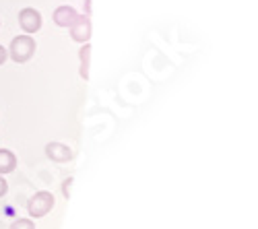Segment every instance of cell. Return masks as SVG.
Instances as JSON below:
<instances>
[{
  "label": "cell",
  "mask_w": 258,
  "mask_h": 229,
  "mask_svg": "<svg viewBox=\"0 0 258 229\" xmlns=\"http://www.w3.org/2000/svg\"><path fill=\"white\" fill-rule=\"evenodd\" d=\"M37 46H35V39L27 33L23 35H17L13 41H11V48L7 50L9 56L13 58V62H17V64H25V62H29L35 54Z\"/></svg>",
  "instance_id": "6da1fadb"
},
{
  "label": "cell",
  "mask_w": 258,
  "mask_h": 229,
  "mask_svg": "<svg viewBox=\"0 0 258 229\" xmlns=\"http://www.w3.org/2000/svg\"><path fill=\"white\" fill-rule=\"evenodd\" d=\"M71 186H73V178L64 180V184H62V194H64V198H71Z\"/></svg>",
  "instance_id": "30bf717a"
},
{
  "label": "cell",
  "mask_w": 258,
  "mask_h": 229,
  "mask_svg": "<svg viewBox=\"0 0 258 229\" xmlns=\"http://www.w3.org/2000/svg\"><path fill=\"white\" fill-rule=\"evenodd\" d=\"M52 19H54V23H56L58 27L71 29V27L75 25V21L79 19V13H77L73 7H58V9L54 11Z\"/></svg>",
  "instance_id": "8992f818"
},
{
  "label": "cell",
  "mask_w": 258,
  "mask_h": 229,
  "mask_svg": "<svg viewBox=\"0 0 258 229\" xmlns=\"http://www.w3.org/2000/svg\"><path fill=\"white\" fill-rule=\"evenodd\" d=\"M7 56H9L7 48H3V46H0V64H5V60H7Z\"/></svg>",
  "instance_id": "7c38bea8"
},
{
  "label": "cell",
  "mask_w": 258,
  "mask_h": 229,
  "mask_svg": "<svg viewBox=\"0 0 258 229\" xmlns=\"http://www.w3.org/2000/svg\"><path fill=\"white\" fill-rule=\"evenodd\" d=\"M17 168V157L11 149H0V176L13 174Z\"/></svg>",
  "instance_id": "52a82bcc"
},
{
  "label": "cell",
  "mask_w": 258,
  "mask_h": 229,
  "mask_svg": "<svg viewBox=\"0 0 258 229\" xmlns=\"http://www.w3.org/2000/svg\"><path fill=\"white\" fill-rule=\"evenodd\" d=\"M9 192V182L5 180V176H0V198Z\"/></svg>",
  "instance_id": "8fae6325"
},
{
  "label": "cell",
  "mask_w": 258,
  "mask_h": 229,
  "mask_svg": "<svg viewBox=\"0 0 258 229\" xmlns=\"http://www.w3.org/2000/svg\"><path fill=\"white\" fill-rule=\"evenodd\" d=\"M71 37L75 41H79V44H89V39H91V19H89V15L79 17L75 21V25L71 27Z\"/></svg>",
  "instance_id": "277c9868"
},
{
  "label": "cell",
  "mask_w": 258,
  "mask_h": 229,
  "mask_svg": "<svg viewBox=\"0 0 258 229\" xmlns=\"http://www.w3.org/2000/svg\"><path fill=\"white\" fill-rule=\"evenodd\" d=\"M52 209H54V194L48 192V190L35 192V194L29 198V202H27V213H29L31 219L46 217Z\"/></svg>",
  "instance_id": "7a4b0ae2"
},
{
  "label": "cell",
  "mask_w": 258,
  "mask_h": 229,
  "mask_svg": "<svg viewBox=\"0 0 258 229\" xmlns=\"http://www.w3.org/2000/svg\"><path fill=\"white\" fill-rule=\"evenodd\" d=\"M46 155H48V159H52L56 163H69L73 159V149L69 147V144L54 140V142L46 144Z\"/></svg>",
  "instance_id": "5b68a950"
},
{
  "label": "cell",
  "mask_w": 258,
  "mask_h": 229,
  "mask_svg": "<svg viewBox=\"0 0 258 229\" xmlns=\"http://www.w3.org/2000/svg\"><path fill=\"white\" fill-rule=\"evenodd\" d=\"M19 25L27 35L31 33H37L41 29V13L31 9V7H25L19 11Z\"/></svg>",
  "instance_id": "3957f363"
},
{
  "label": "cell",
  "mask_w": 258,
  "mask_h": 229,
  "mask_svg": "<svg viewBox=\"0 0 258 229\" xmlns=\"http://www.w3.org/2000/svg\"><path fill=\"white\" fill-rule=\"evenodd\" d=\"M11 229H35V223L31 219H17L11 225Z\"/></svg>",
  "instance_id": "9c48e42d"
},
{
  "label": "cell",
  "mask_w": 258,
  "mask_h": 229,
  "mask_svg": "<svg viewBox=\"0 0 258 229\" xmlns=\"http://www.w3.org/2000/svg\"><path fill=\"white\" fill-rule=\"evenodd\" d=\"M79 60H81V77L87 81L89 79V64H91V46L89 44H83V48L79 50Z\"/></svg>",
  "instance_id": "ba28073f"
}]
</instances>
